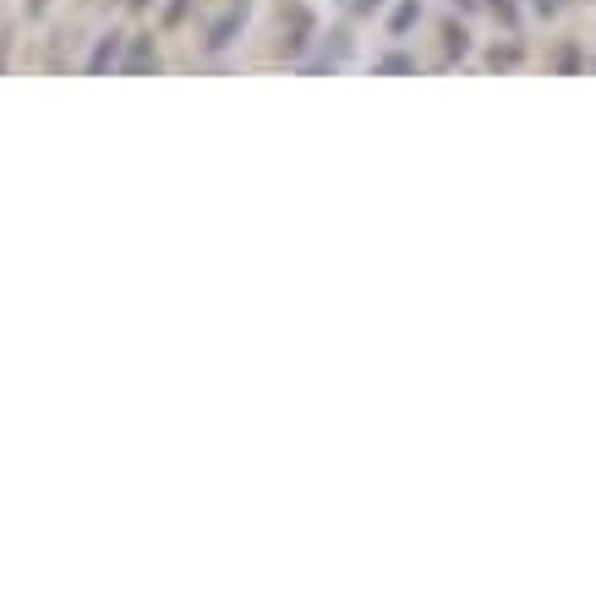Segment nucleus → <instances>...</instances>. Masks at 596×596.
Wrapping results in <instances>:
<instances>
[{
	"label": "nucleus",
	"mask_w": 596,
	"mask_h": 596,
	"mask_svg": "<svg viewBox=\"0 0 596 596\" xmlns=\"http://www.w3.org/2000/svg\"><path fill=\"white\" fill-rule=\"evenodd\" d=\"M247 17H252V0H230L225 6V17L208 28V55H225L230 44H236V33L247 28Z\"/></svg>",
	"instance_id": "nucleus-1"
},
{
	"label": "nucleus",
	"mask_w": 596,
	"mask_h": 596,
	"mask_svg": "<svg viewBox=\"0 0 596 596\" xmlns=\"http://www.w3.org/2000/svg\"><path fill=\"white\" fill-rule=\"evenodd\" d=\"M115 66H121V33H104L99 50L88 55V72H93V77H104V72H115Z\"/></svg>",
	"instance_id": "nucleus-2"
},
{
	"label": "nucleus",
	"mask_w": 596,
	"mask_h": 596,
	"mask_svg": "<svg viewBox=\"0 0 596 596\" xmlns=\"http://www.w3.org/2000/svg\"><path fill=\"white\" fill-rule=\"evenodd\" d=\"M121 66H126V72H148V66H159V55H154V50H148V44H137V50H132V55H126V61H121Z\"/></svg>",
	"instance_id": "nucleus-3"
},
{
	"label": "nucleus",
	"mask_w": 596,
	"mask_h": 596,
	"mask_svg": "<svg viewBox=\"0 0 596 596\" xmlns=\"http://www.w3.org/2000/svg\"><path fill=\"white\" fill-rule=\"evenodd\" d=\"M416 17H422V6H416V0H405V6H400V11H394L389 33H405V28H411V22H416Z\"/></svg>",
	"instance_id": "nucleus-4"
},
{
	"label": "nucleus",
	"mask_w": 596,
	"mask_h": 596,
	"mask_svg": "<svg viewBox=\"0 0 596 596\" xmlns=\"http://www.w3.org/2000/svg\"><path fill=\"white\" fill-rule=\"evenodd\" d=\"M378 72H416V61H411V55H383Z\"/></svg>",
	"instance_id": "nucleus-5"
},
{
	"label": "nucleus",
	"mask_w": 596,
	"mask_h": 596,
	"mask_svg": "<svg viewBox=\"0 0 596 596\" xmlns=\"http://www.w3.org/2000/svg\"><path fill=\"white\" fill-rule=\"evenodd\" d=\"M493 11H498L504 22H514V0H493Z\"/></svg>",
	"instance_id": "nucleus-6"
},
{
	"label": "nucleus",
	"mask_w": 596,
	"mask_h": 596,
	"mask_svg": "<svg viewBox=\"0 0 596 596\" xmlns=\"http://www.w3.org/2000/svg\"><path fill=\"white\" fill-rule=\"evenodd\" d=\"M350 6H356V11H378L383 0H350Z\"/></svg>",
	"instance_id": "nucleus-7"
},
{
	"label": "nucleus",
	"mask_w": 596,
	"mask_h": 596,
	"mask_svg": "<svg viewBox=\"0 0 596 596\" xmlns=\"http://www.w3.org/2000/svg\"><path fill=\"white\" fill-rule=\"evenodd\" d=\"M28 11H33V17H44V11H50V0H28Z\"/></svg>",
	"instance_id": "nucleus-8"
},
{
	"label": "nucleus",
	"mask_w": 596,
	"mask_h": 596,
	"mask_svg": "<svg viewBox=\"0 0 596 596\" xmlns=\"http://www.w3.org/2000/svg\"><path fill=\"white\" fill-rule=\"evenodd\" d=\"M536 11H558V0H536Z\"/></svg>",
	"instance_id": "nucleus-9"
},
{
	"label": "nucleus",
	"mask_w": 596,
	"mask_h": 596,
	"mask_svg": "<svg viewBox=\"0 0 596 596\" xmlns=\"http://www.w3.org/2000/svg\"><path fill=\"white\" fill-rule=\"evenodd\" d=\"M126 6H132V11H143V6H154V0H126Z\"/></svg>",
	"instance_id": "nucleus-10"
}]
</instances>
